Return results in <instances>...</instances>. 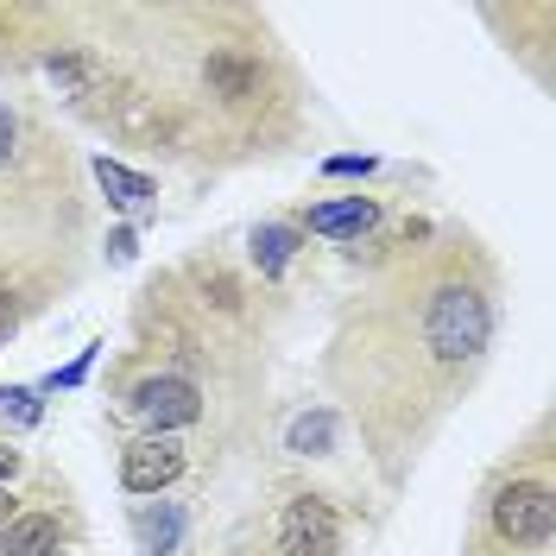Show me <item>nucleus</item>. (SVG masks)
I'll list each match as a JSON object with an SVG mask.
<instances>
[{
    "label": "nucleus",
    "instance_id": "nucleus-11",
    "mask_svg": "<svg viewBox=\"0 0 556 556\" xmlns=\"http://www.w3.org/2000/svg\"><path fill=\"white\" fill-rule=\"evenodd\" d=\"M45 417V399L33 386H0V430H38Z\"/></svg>",
    "mask_w": 556,
    "mask_h": 556
},
{
    "label": "nucleus",
    "instance_id": "nucleus-4",
    "mask_svg": "<svg viewBox=\"0 0 556 556\" xmlns=\"http://www.w3.org/2000/svg\"><path fill=\"white\" fill-rule=\"evenodd\" d=\"M184 468H190L184 437H134V443L121 450V486H127L134 500H159Z\"/></svg>",
    "mask_w": 556,
    "mask_h": 556
},
{
    "label": "nucleus",
    "instance_id": "nucleus-1",
    "mask_svg": "<svg viewBox=\"0 0 556 556\" xmlns=\"http://www.w3.org/2000/svg\"><path fill=\"white\" fill-rule=\"evenodd\" d=\"M556 544V493L544 455L531 468H506L486 486L475 519V556H551Z\"/></svg>",
    "mask_w": 556,
    "mask_h": 556
},
{
    "label": "nucleus",
    "instance_id": "nucleus-7",
    "mask_svg": "<svg viewBox=\"0 0 556 556\" xmlns=\"http://www.w3.org/2000/svg\"><path fill=\"white\" fill-rule=\"evenodd\" d=\"M64 538H70V525L58 519V513H13V519L0 525V556H51V551H64Z\"/></svg>",
    "mask_w": 556,
    "mask_h": 556
},
{
    "label": "nucleus",
    "instance_id": "nucleus-5",
    "mask_svg": "<svg viewBox=\"0 0 556 556\" xmlns=\"http://www.w3.org/2000/svg\"><path fill=\"white\" fill-rule=\"evenodd\" d=\"M134 538H139L146 556H184V544H190V513H184L177 500H139Z\"/></svg>",
    "mask_w": 556,
    "mask_h": 556
},
{
    "label": "nucleus",
    "instance_id": "nucleus-13",
    "mask_svg": "<svg viewBox=\"0 0 556 556\" xmlns=\"http://www.w3.org/2000/svg\"><path fill=\"white\" fill-rule=\"evenodd\" d=\"M20 468H26V450H13V437H0V486L13 481Z\"/></svg>",
    "mask_w": 556,
    "mask_h": 556
},
{
    "label": "nucleus",
    "instance_id": "nucleus-8",
    "mask_svg": "<svg viewBox=\"0 0 556 556\" xmlns=\"http://www.w3.org/2000/svg\"><path fill=\"white\" fill-rule=\"evenodd\" d=\"M336 443H342V424H336V412H304L291 430H285V455H291V462H329V455H336Z\"/></svg>",
    "mask_w": 556,
    "mask_h": 556
},
{
    "label": "nucleus",
    "instance_id": "nucleus-9",
    "mask_svg": "<svg viewBox=\"0 0 556 556\" xmlns=\"http://www.w3.org/2000/svg\"><path fill=\"white\" fill-rule=\"evenodd\" d=\"M298 247H304L298 222H260L253 228V266H260V278H285V266L298 260Z\"/></svg>",
    "mask_w": 556,
    "mask_h": 556
},
{
    "label": "nucleus",
    "instance_id": "nucleus-3",
    "mask_svg": "<svg viewBox=\"0 0 556 556\" xmlns=\"http://www.w3.org/2000/svg\"><path fill=\"white\" fill-rule=\"evenodd\" d=\"M121 417H134L139 437H177L190 424H203V386L177 367H159V374H139L127 392H121Z\"/></svg>",
    "mask_w": 556,
    "mask_h": 556
},
{
    "label": "nucleus",
    "instance_id": "nucleus-2",
    "mask_svg": "<svg viewBox=\"0 0 556 556\" xmlns=\"http://www.w3.org/2000/svg\"><path fill=\"white\" fill-rule=\"evenodd\" d=\"M235 556H348V519L336 493L311 481L278 486V500L253 519V538H241Z\"/></svg>",
    "mask_w": 556,
    "mask_h": 556
},
{
    "label": "nucleus",
    "instance_id": "nucleus-15",
    "mask_svg": "<svg viewBox=\"0 0 556 556\" xmlns=\"http://www.w3.org/2000/svg\"><path fill=\"white\" fill-rule=\"evenodd\" d=\"M13 513H20V493H7V486H0V525L13 519Z\"/></svg>",
    "mask_w": 556,
    "mask_h": 556
},
{
    "label": "nucleus",
    "instance_id": "nucleus-6",
    "mask_svg": "<svg viewBox=\"0 0 556 556\" xmlns=\"http://www.w3.org/2000/svg\"><path fill=\"white\" fill-rule=\"evenodd\" d=\"M380 222V197H342V203H316L298 215L304 235H329V241H361Z\"/></svg>",
    "mask_w": 556,
    "mask_h": 556
},
{
    "label": "nucleus",
    "instance_id": "nucleus-10",
    "mask_svg": "<svg viewBox=\"0 0 556 556\" xmlns=\"http://www.w3.org/2000/svg\"><path fill=\"white\" fill-rule=\"evenodd\" d=\"M96 184L108 190V203H114V208H139V203H152V197H159V184H152V177L127 172V165H114V159H96Z\"/></svg>",
    "mask_w": 556,
    "mask_h": 556
},
{
    "label": "nucleus",
    "instance_id": "nucleus-14",
    "mask_svg": "<svg viewBox=\"0 0 556 556\" xmlns=\"http://www.w3.org/2000/svg\"><path fill=\"white\" fill-rule=\"evenodd\" d=\"M108 260H134V228H114L108 235Z\"/></svg>",
    "mask_w": 556,
    "mask_h": 556
},
{
    "label": "nucleus",
    "instance_id": "nucleus-12",
    "mask_svg": "<svg viewBox=\"0 0 556 556\" xmlns=\"http://www.w3.org/2000/svg\"><path fill=\"white\" fill-rule=\"evenodd\" d=\"M96 354H102V348H83L64 374H51V380H45V392H70V386H83V380H89V367H96Z\"/></svg>",
    "mask_w": 556,
    "mask_h": 556
},
{
    "label": "nucleus",
    "instance_id": "nucleus-16",
    "mask_svg": "<svg viewBox=\"0 0 556 556\" xmlns=\"http://www.w3.org/2000/svg\"><path fill=\"white\" fill-rule=\"evenodd\" d=\"M51 556H70V551H51Z\"/></svg>",
    "mask_w": 556,
    "mask_h": 556
}]
</instances>
